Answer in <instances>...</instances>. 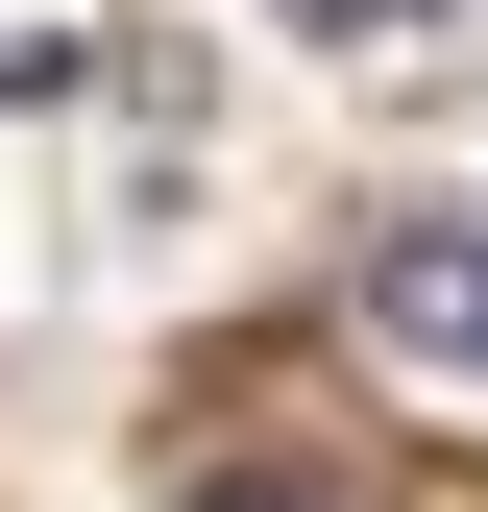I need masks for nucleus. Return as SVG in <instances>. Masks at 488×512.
<instances>
[{
  "label": "nucleus",
  "mask_w": 488,
  "mask_h": 512,
  "mask_svg": "<svg viewBox=\"0 0 488 512\" xmlns=\"http://www.w3.org/2000/svg\"><path fill=\"white\" fill-rule=\"evenodd\" d=\"M196 512H342L318 464H196Z\"/></svg>",
  "instance_id": "2"
},
{
  "label": "nucleus",
  "mask_w": 488,
  "mask_h": 512,
  "mask_svg": "<svg viewBox=\"0 0 488 512\" xmlns=\"http://www.w3.org/2000/svg\"><path fill=\"white\" fill-rule=\"evenodd\" d=\"M366 366H391L415 415H488V220L366 244Z\"/></svg>",
  "instance_id": "1"
},
{
  "label": "nucleus",
  "mask_w": 488,
  "mask_h": 512,
  "mask_svg": "<svg viewBox=\"0 0 488 512\" xmlns=\"http://www.w3.org/2000/svg\"><path fill=\"white\" fill-rule=\"evenodd\" d=\"M293 25H342V49H391V25H440V0H293Z\"/></svg>",
  "instance_id": "3"
}]
</instances>
